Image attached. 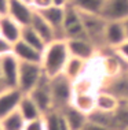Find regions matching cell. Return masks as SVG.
<instances>
[{"mask_svg": "<svg viewBox=\"0 0 128 130\" xmlns=\"http://www.w3.org/2000/svg\"><path fill=\"white\" fill-rule=\"evenodd\" d=\"M69 58L70 52L67 48L66 40H55L47 44L44 52H43L41 60V67L44 74L50 78L63 74V70H65Z\"/></svg>", "mask_w": 128, "mask_h": 130, "instance_id": "cell-1", "label": "cell"}, {"mask_svg": "<svg viewBox=\"0 0 128 130\" xmlns=\"http://www.w3.org/2000/svg\"><path fill=\"white\" fill-rule=\"evenodd\" d=\"M51 86V97L54 111H62L63 108L72 105V100L74 96L73 82L65 74H59L51 78L50 81Z\"/></svg>", "mask_w": 128, "mask_h": 130, "instance_id": "cell-2", "label": "cell"}, {"mask_svg": "<svg viewBox=\"0 0 128 130\" xmlns=\"http://www.w3.org/2000/svg\"><path fill=\"white\" fill-rule=\"evenodd\" d=\"M81 14V19H83L84 30L87 34L88 40L95 45V48L102 51L105 47V30H106V21L101 14Z\"/></svg>", "mask_w": 128, "mask_h": 130, "instance_id": "cell-3", "label": "cell"}, {"mask_svg": "<svg viewBox=\"0 0 128 130\" xmlns=\"http://www.w3.org/2000/svg\"><path fill=\"white\" fill-rule=\"evenodd\" d=\"M43 67L37 63H26L19 62V75H18V89L24 94L30 93L36 88L39 81L41 79Z\"/></svg>", "mask_w": 128, "mask_h": 130, "instance_id": "cell-4", "label": "cell"}, {"mask_svg": "<svg viewBox=\"0 0 128 130\" xmlns=\"http://www.w3.org/2000/svg\"><path fill=\"white\" fill-rule=\"evenodd\" d=\"M62 31H63V38H65V40H69V38L87 37L80 11H77V10L74 8L73 6H70V4L66 7Z\"/></svg>", "mask_w": 128, "mask_h": 130, "instance_id": "cell-5", "label": "cell"}, {"mask_svg": "<svg viewBox=\"0 0 128 130\" xmlns=\"http://www.w3.org/2000/svg\"><path fill=\"white\" fill-rule=\"evenodd\" d=\"M50 81L51 78L43 74L41 79L39 81L33 90L30 93H28L33 99V101L37 104V107L40 108L43 115L48 114V112L54 111V105H52V97H51V86H50Z\"/></svg>", "mask_w": 128, "mask_h": 130, "instance_id": "cell-6", "label": "cell"}, {"mask_svg": "<svg viewBox=\"0 0 128 130\" xmlns=\"http://www.w3.org/2000/svg\"><path fill=\"white\" fill-rule=\"evenodd\" d=\"M0 70L7 89L18 88V75H19V60L14 54H8L0 58Z\"/></svg>", "mask_w": 128, "mask_h": 130, "instance_id": "cell-7", "label": "cell"}, {"mask_svg": "<svg viewBox=\"0 0 128 130\" xmlns=\"http://www.w3.org/2000/svg\"><path fill=\"white\" fill-rule=\"evenodd\" d=\"M67 48H69L70 56L83 59L85 62H91L98 54V50L95 45L88 40L87 37H80V38H69L66 40Z\"/></svg>", "mask_w": 128, "mask_h": 130, "instance_id": "cell-8", "label": "cell"}, {"mask_svg": "<svg viewBox=\"0 0 128 130\" xmlns=\"http://www.w3.org/2000/svg\"><path fill=\"white\" fill-rule=\"evenodd\" d=\"M36 10L24 0H10L7 15L11 17L21 26H29Z\"/></svg>", "mask_w": 128, "mask_h": 130, "instance_id": "cell-9", "label": "cell"}, {"mask_svg": "<svg viewBox=\"0 0 128 130\" xmlns=\"http://www.w3.org/2000/svg\"><path fill=\"white\" fill-rule=\"evenodd\" d=\"M101 15L108 22H124L128 18V0H105Z\"/></svg>", "mask_w": 128, "mask_h": 130, "instance_id": "cell-10", "label": "cell"}, {"mask_svg": "<svg viewBox=\"0 0 128 130\" xmlns=\"http://www.w3.org/2000/svg\"><path fill=\"white\" fill-rule=\"evenodd\" d=\"M24 97V93L18 88L6 89L0 93V121L10 115L11 112L17 111L19 107V103Z\"/></svg>", "mask_w": 128, "mask_h": 130, "instance_id": "cell-11", "label": "cell"}, {"mask_svg": "<svg viewBox=\"0 0 128 130\" xmlns=\"http://www.w3.org/2000/svg\"><path fill=\"white\" fill-rule=\"evenodd\" d=\"M102 86H103L102 89L114 94L120 101H127L128 100V71L121 73V74L116 77H112V78H106L105 84Z\"/></svg>", "mask_w": 128, "mask_h": 130, "instance_id": "cell-12", "label": "cell"}, {"mask_svg": "<svg viewBox=\"0 0 128 130\" xmlns=\"http://www.w3.org/2000/svg\"><path fill=\"white\" fill-rule=\"evenodd\" d=\"M65 11H66V7H56V6H51V7H48V8L37 11V12H40L43 18L52 26V29H54L55 33H56V38H58V40H65V38H63V31H62Z\"/></svg>", "mask_w": 128, "mask_h": 130, "instance_id": "cell-13", "label": "cell"}, {"mask_svg": "<svg viewBox=\"0 0 128 130\" xmlns=\"http://www.w3.org/2000/svg\"><path fill=\"white\" fill-rule=\"evenodd\" d=\"M127 38L124 22H108L105 30V47L114 50L121 45Z\"/></svg>", "mask_w": 128, "mask_h": 130, "instance_id": "cell-14", "label": "cell"}, {"mask_svg": "<svg viewBox=\"0 0 128 130\" xmlns=\"http://www.w3.org/2000/svg\"><path fill=\"white\" fill-rule=\"evenodd\" d=\"M13 54L19 62H26V63H37L41 64L43 60V52L30 47L25 41L19 40L15 44H13Z\"/></svg>", "mask_w": 128, "mask_h": 130, "instance_id": "cell-15", "label": "cell"}, {"mask_svg": "<svg viewBox=\"0 0 128 130\" xmlns=\"http://www.w3.org/2000/svg\"><path fill=\"white\" fill-rule=\"evenodd\" d=\"M22 27L17 21H14L8 15L0 17V36L6 38L8 43L15 44L17 41L21 40L22 36Z\"/></svg>", "mask_w": 128, "mask_h": 130, "instance_id": "cell-16", "label": "cell"}, {"mask_svg": "<svg viewBox=\"0 0 128 130\" xmlns=\"http://www.w3.org/2000/svg\"><path fill=\"white\" fill-rule=\"evenodd\" d=\"M29 26L33 27V29L39 33V36H40L47 44L58 40V38H56L55 30L52 29V26L50 25L47 21L43 18L40 12H37V11L34 12V15H33V18H32V22H30Z\"/></svg>", "mask_w": 128, "mask_h": 130, "instance_id": "cell-17", "label": "cell"}, {"mask_svg": "<svg viewBox=\"0 0 128 130\" xmlns=\"http://www.w3.org/2000/svg\"><path fill=\"white\" fill-rule=\"evenodd\" d=\"M95 99H97V92H77L73 96L72 105L88 115L97 108Z\"/></svg>", "mask_w": 128, "mask_h": 130, "instance_id": "cell-18", "label": "cell"}, {"mask_svg": "<svg viewBox=\"0 0 128 130\" xmlns=\"http://www.w3.org/2000/svg\"><path fill=\"white\" fill-rule=\"evenodd\" d=\"M61 112L67 121V123H69L70 130H83L85 123L88 122V115L83 111L77 110L73 105H69V107L63 108Z\"/></svg>", "mask_w": 128, "mask_h": 130, "instance_id": "cell-19", "label": "cell"}, {"mask_svg": "<svg viewBox=\"0 0 128 130\" xmlns=\"http://www.w3.org/2000/svg\"><path fill=\"white\" fill-rule=\"evenodd\" d=\"M87 63L88 62L83 60V59L70 56L69 60H67V63H66V66H65L63 74L72 81V82H74V81L81 78V77L84 75V73L87 71Z\"/></svg>", "mask_w": 128, "mask_h": 130, "instance_id": "cell-20", "label": "cell"}, {"mask_svg": "<svg viewBox=\"0 0 128 130\" xmlns=\"http://www.w3.org/2000/svg\"><path fill=\"white\" fill-rule=\"evenodd\" d=\"M97 108L95 110H101V111H105V112H114L119 105L123 103L120 101L114 94L109 93L108 90H98L97 92Z\"/></svg>", "mask_w": 128, "mask_h": 130, "instance_id": "cell-21", "label": "cell"}, {"mask_svg": "<svg viewBox=\"0 0 128 130\" xmlns=\"http://www.w3.org/2000/svg\"><path fill=\"white\" fill-rule=\"evenodd\" d=\"M19 112L22 114V117L25 118V121L29 122V121H34V119H39L43 115V112L40 111V108L37 107V104L33 101V99L29 96V94H24L22 100L19 103V107H18Z\"/></svg>", "mask_w": 128, "mask_h": 130, "instance_id": "cell-22", "label": "cell"}, {"mask_svg": "<svg viewBox=\"0 0 128 130\" xmlns=\"http://www.w3.org/2000/svg\"><path fill=\"white\" fill-rule=\"evenodd\" d=\"M69 4L84 14H101L105 0H70Z\"/></svg>", "mask_w": 128, "mask_h": 130, "instance_id": "cell-23", "label": "cell"}, {"mask_svg": "<svg viewBox=\"0 0 128 130\" xmlns=\"http://www.w3.org/2000/svg\"><path fill=\"white\" fill-rule=\"evenodd\" d=\"M21 40L25 41L26 44H29L30 47L41 51V52H44L45 47H47V43L39 36V33L32 26H24L22 27V36H21Z\"/></svg>", "mask_w": 128, "mask_h": 130, "instance_id": "cell-24", "label": "cell"}, {"mask_svg": "<svg viewBox=\"0 0 128 130\" xmlns=\"http://www.w3.org/2000/svg\"><path fill=\"white\" fill-rule=\"evenodd\" d=\"M0 122H2L3 130H25V126H26V121L19 112V110L11 112Z\"/></svg>", "mask_w": 128, "mask_h": 130, "instance_id": "cell-25", "label": "cell"}, {"mask_svg": "<svg viewBox=\"0 0 128 130\" xmlns=\"http://www.w3.org/2000/svg\"><path fill=\"white\" fill-rule=\"evenodd\" d=\"M88 119L95 123L103 126L109 130H114V119H113V112H105L101 110H94L91 114H88Z\"/></svg>", "mask_w": 128, "mask_h": 130, "instance_id": "cell-26", "label": "cell"}, {"mask_svg": "<svg viewBox=\"0 0 128 130\" xmlns=\"http://www.w3.org/2000/svg\"><path fill=\"white\" fill-rule=\"evenodd\" d=\"M114 119V130H128V105L123 101L119 108L113 112Z\"/></svg>", "mask_w": 128, "mask_h": 130, "instance_id": "cell-27", "label": "cell"}, {"mask_svg": "<svg viewBox=\"0 0 128 130\" xmlns=\"http://www.w3.org/2000/svg\"><path fill=\"white\" fill-rule=\"evenodd\" d=\"M44 119H45V127H47V130H61L58 111H51L48 114H45Z\"/></svg>", "mask_w": 128, "mask_h": 130, "instance_id": "cell-28", "label": "cell"}, {"mask_svg": "<svg viewBox=\"0 0 128 130\" xmlns=\"http://www.w3.org/2000/svg\"><path fill=\"white\" fill-rule=\"evenodd\" d=\"M25 130H47V127H45V119H44V117H41L39 119H34V121L26 122Z\"/></svg>", "mask_w": 128, "mask_h": 130, "instance_id": "cell-29", "label": "cell"}, {"mask_svg": "<svg viewBox=\"0 0 128 130\" xmlns=\"http://www.w3.org/2000/svg\"><path fill=\"white\" fill-rule=\"evenodd\" d=\"M114 52L117 54V56L125 63V64H128V40H125L121 45H119L117 48H114Z\"/></svg>", "mask_w": 128, "mask_h": 130, "instance_id": "cell-30", "label": "cell"}, {"mask_svg": "<svg viewBox=\"0 0 128 130\" xmlns=\"http://www.w3.org/2000/svg\"><path fill=\"white\" fill-rule=\"evenodd\" d=\"M8 54H13V44L0 36V58H3V56Z\"/></svg>", "mask_w": 128, "mask_h": 130, "instance_id": "cell-31", "label": "cell"}, {"mask_svg": "<svg viewBox=\"0 0 128 130\" xmlns=\"http://www.w3.org/2000/svg\"><path fill=\"white\" fill-rule=\"evenodd\" d=\"M54 0H32L30 4L36 11H40V10H44V8H48V7L52 6Z\"/></svg>", "mask_w": 128, "mask_h": 130, "instance_id": "cell-32", "label": "cell"}, {"mask_svg": "<svg viewBox=\"0 0 128 130\" xmlns=\"http://www.w3.org/2000/svg\"><path fill=\"white\" fill-rule=\"evenodd\" d=\"M83 130H109V129H106L103 126H101V125H98V123H95V122H92L88 119V122L85 123Z\"/></svg>", "mask_w": 128, "mask_h": 130, "instance_id": "cell-33", "label": "cell"}, {"mask_svg": "<svg viewBox=\"0 0 128 130\" xmlns=\"http://www.w3.org/2000/svg\"><path fill=\"white\" fill-rule=\"evenodd\" d=\"M8 3H10V0H0V17L7 15V11H8Z\"/></svg>", "mask_w": 128, "mask_h": 130, "instance_id": "cell-34", "label": "cell"}, {"mask_svg": "<svg viewBox=\"0 0 128 130\" xmlns=\"http://www.w3.org/2000/svg\"><path fill=\"white\" fill-rule=\"evenodd\" d=\"M6 89H7V86H6L4 81H3V77H2V70H0V93H2L3 90H6Z\"/></svg>", "mask_w": 128, "mask_h": 130, "instance_id": "cell-35", "label": "cell"}, {"mask_svg": "<svg viewBox=\"0 0 128 130\" xmlns=\"http://www.w3.org/2000/svg\"><path fill=\"white\" fill-rule=\"evenodd\" d=\"M124 27H125V33H127V38H128V18L124 21Z\"/></svg>", "mask_w": 128, "mask_h": 130, "instance_id": "cell-36", "label": "cell"}, {"mask_svg": "<svg viewBox=\"0 0 128 130\" xmlns=\"http://www.w3.org/2000/svg\"><path fill=\"white\" fill-rule=\"evenodd\" d=\"M0 130H3V127H2V122H0Z\"/></svg>", "mask_w": 128, "mask_h": 130, "instance_id": "cell-37", "label": "cell"}, {"mask_svg": "<svg viewBox=\"0 0 128 130\" xmlns=\"http://www.w3.org/2000/svg\"><path fill=\"white\" fill-rule=\"evenodd\" d=\"M125 103H127V105H128V100H127V101H125Z\"/></svg>", "mask_w": 128, "mask_h": 130, "instance_id": "cell-38", "label": "cell"}, {"mask_svg": "<svg viewBox=\"0 0 128 130\" xmlns=\"http://www.w3.org/2000/svg\"><path fill=\"white\" fill-rule=\"evenodd\" d=\"M69 2H70V0H69Z\"/></svg>", "mask_w": 128, "mask_h": 130, "instance_id": "cell-39", "label": "cell"}]
</instances>
